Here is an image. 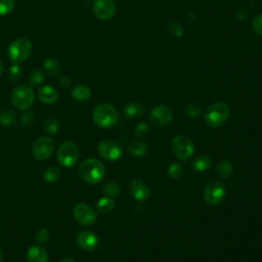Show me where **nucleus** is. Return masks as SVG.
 I'll list each match as a JSON object with an SVG mask.
<instances>
[{"label": "nucleus", "instance_id": "f257e3e1", "mask_svg": "<svg viewBox=\"0 0 262 262\" xmlns=\"http://www.w3.org/2000/svg\"><path fill=\"white\" fill-rule=\"evenodd\" d=\"M79 176L86 184L98 185L106 176L105 165L95 158L85 159L79 166Z\"/></svg>", "mask_w": 262, "mask_h": 262}, {"label": "nucleus", "instance_id": "f03ea898", "mask_svg": "<svg viewBox=\"0 0 262 262\" xmlns=\"http://www.w3.org/2000/svg\"><path fill=\"white\" fill-rule=\"evenodd\" d=\"M94 122L101 128H111L119 121V113L110 104H101L93 112Z\"/></svg>", "mask_w": 262, "mask_h": 262}, {"label": "nucleus", "instance_id": "7ed1b4c3", "mask_svg": "<svg viewBox=\"0 0 262 262\" xmlns=\"http://www.w3.org/2000/svg\"><path fill=\"white\" fill-rule=\"evenodd\" d=\"M230 109L224 103H215L209 106L204 113V120L213 128L222 126L229 118Z\"/></svg>", "mask_w": 262, "mask_h": 262}, {"label": "nucleus", "instance_id": "20e7f679", "mask_svg": "<svg viewBox=\"0 0 262 262\" xmlns=\"http://www.w3.org/2000/svg\"><path fill=\"white\" fill-rule=\"evenodd\" d=\"M12 104L19 110L25 111L30 109L35 101L34 92L30 86L19 85L15 87L11 95Z\"/></svg>", "mask_w": 262, "mask_h": 262}, {"label": "nucleus", "instance_id": "39448f33", "mask_svg": "<svg viewBox=\"0 0 262 262\" xmlns=\"http://www.w3.org/2000/svg\"><path fill=\"white\" fill-rule=\"evenodd\" d=\"M32 49L33 45L30 40L26 38H19L11 43L8 54L10 60L14 64H21L31 55Z\"/></svg>", "mask_w": 262, "mask_h": 262}, {"label": "nucleus", "instance_id": "423d86ee", "mask_svg": "<svg viewBox=\"0 0 262 262\" xmlns=\"http://www.w3.org/2000/svg\"><path fill=\"white\" fill-rule=\"evenodd\" d=\"M79 149L73 141L63 142L57 151V161L65 168L73 167L79 160Z\"/></svg>", "mask_w": 262, "mask_h": 262}, {"label": "nucleus", "instance_id": "0eeeda50", "mask_svg": "<svg viewBox=\"0 0 262 262\" xmlns=\"http://www.w3.org/2000/svg\"><path fill=\"white\" fill-rule=\"evenodd\" d=\"M171 149L173 154L182 161L190 160L195 153L193 141L185 135H179L174 137L171 142Z\"/></svg>", "mask_w": 262, "mask_h": 262}, {"label": "nucleus", "instance_id": "6e6552de", "mask_svg": "<svg viewBox=\"0 0 262 262\" xmlns=\"http://www.w3.org/2000/svg\"><path fill=\"white\" fill-rule=\"evenodd\" d=\"M73 216L79 225L90 227L96 223L98 219V212L86 204H77L73 209Z\"/></svg>", "mask_w": 262, "mask_h": 262}, {"label": "nucleus", "instance_id": "1a4fd4ad", "mask_svg": "<svg viewBox=\"0 0 262 262\" xmlns=\"http://www.w3.org/2000/svg\"><path fill=\"white\" fill-rule=\"evenodd\" d=\"M55 149V141L49 136H41L37 138L32 148L33 156L38 161H45L53 154Z\"/></svg>", "mask_w": 262, "mask_h": 262}, {"label": "nucleus", "instance_id": "9d476101", "mask_svg": "<svg viewBox=\"0 0 262 262\" xmlns=\"http://www.w3.org/2000/svg\"><path fill=\"white\" fill-rule=\"evenodd\" d=\"M225 198V188L217 181L209 183L204 189V200L210 206H216Z\"/></svg>", "mask_w": 262, "mask_h": 262}, {"label": "nucleus", "instance_id": "9b49d317", "mask_svg": "<svg viewBox=\"0 0 262 262\" xmlns=\"http://www.w3.org/2000/svg\"><path fill=\"white\" fill-rule=\"evenodd\" d=\"M98 152L100 156L110 162H115L121 158L122 149L120 145L112 140H103L98 147Z\"/></svg>", "mask_w": 262, "mask_h": 262}, {"label": "nucleus", "instance_id": "f8f14e48", "mask_svg": "<svg viewBox=\"0 0 262 262\" xmlns=\"http://www.w3.org/2000/svg\"><path fill=\"white\" fill-rule=\"evenodd\" d=\"M173 118V113L170 108L167 106H157L150 113L151 122L158 126L162 127L168 125Z\"/></svg>", "mask_w": 262, "mask_h": 262}, {"label": "nucleus", "instance_id": "ddd939ff", "mask_svg": "<svg viewBox=\"0 0 262 262\" xmlns=\"http://www.w3.org/2000/svg\"><path fill=\"white\" fill-rule=\"evenodd\" d=\"M76 243L78 247L83 251L93 252L98 248L100 244V239L95 232L90 230H83L77 235Z\"/></svg>", "mask_w": 262, "mask_h": 262}, {"label": "nucleus", "instance_id": "4468645a", "mask_svg": "<svg viewBox=\"0 0 262 262\" xmlns=\"http://www.w3.org/2000/svg\"><path fill=\"white\" fill-rule=\"evenodd\" d=\"M93 11L99 19L108 21L115 16L116 5L113 0H95Z\"/></svg>", "mask_w": 262, "mask_h": 262}, {"label": "nucleus", "instance_id": "2eb2a0df", "mask_svg": "<svg viewBox=\"0 0 262 262\" xmlns=\"http://www.w3.org/2000/svg\"><path fill=\"white\" fill-rule=\"evenodd\" d=\"M130 194L134 200L138 202H144L150 198V189L143 182L136 180L130 184Z\"/></svg>", "mask_w": 262, "mask_h": 262}, {"label": "nucleus", "instance_id": "dca6fc26", "mask_svg": "<svg viewBox=\"0 0 262 262\" xmlns=\"http://www.w3.org/2000/svg\"><path fill=\"white\" fill-rule=\"evenodd\" d=\"M27 260L28 262H49L46 250L38 245L31 246L28 249Z\"/></svg>", "mask_w": 262, "mask_h": 262}, {"label": "nucleus", "instance_id": "f3484780", "mask_svg": "<svg viewBox=\"0 0 262 262\" xmlns=\"http://www.w3.org/2000/svg\"><path fill=\"white\" fill-rule=\"evenodd\" d=\"M38 99L45 105H53L59 100V93L52 86L46 85L38 91Z\"/></svg>", "mask_w": 262, "mask_h": 262}, {"label": "nucleus", "instance_id": "a211bd4d", "mask_svg": "<svg viewBox=\"0 0 262 262\" xmlns=\"http://www.w3.org/2000/svg\"><path fill=\"white\" fill-rule=\"evenodd\" d=\"M143 106L140 103L132 102L124 107V116L126 118L132 120L139 118L140 116L143 114Z\"/></svg>", "mask_w": 262, "mask_h": 262}, {"label": "nucleus", "instance_id": "6ab92c4d", "mask_svg": "<svg viewBox=\"0 0 262 262\" xmlns=\"http://www.w3.org/2000/svg\"><path fill=\"white\" fill-rule=\"evenodd\" d=\"M71 96L77 102H85L91 99L92 91L85 85H77L72 90Z\"/></svg>", "mask_w": 262, "mask_h": 262}, {"label": "nucleus", "instance_id": "aec40b11", "mask_svg": "<svg viewBox=\"0 0 262 262\" xmlns=\"http://www.w3.org/2000/svg\"><path fill=\"white\" fill-rule=\"evenodd\" d=\"M18 116L13 110H5L0 113V124L6 127L13 126L17 123Z\"/></svg>", "mask_w": 262, "mask_h": 262}, {"label": "nucleus", "instance_id": "412c9836", "mask_svg": "<svg viewBox=\"0 0 262 262\" xmlns=\"http://www.w3.org/2000/svg\"><path fill=\"white\" fill-rule=\"evenodd\" d=\"M211 159L207 156H200L196 158L192 163L193 170L197 172H204L211 167Z\"/></svg>", "mask_w": 262, "mask_h": 262}, {"label": "nucleus", "instance_id": "4be33fe9", "mask_svg": "<svg viewBox=\"0 0 262 262\" xmlns=\"http://www.w3.org/2000/svg\"><path fill=\"white\" fill-rule=\"evenodd\" d=\"M128 153L134 157H142L148 153V147L142 141H133L128 145Z\"/></svg>", "mask_w": 262, "mask_h": 262}, {"label": "nucleus", "instance_id": "5701e85b", "mask_svg": "<svg viewBox=\"0 0 262 262\" xmlns=\"http://www.w3.org/2000/svg\"><path fill=\"white\" fill-rule=\"evenodd\" d=\"M104 194L107 196V197H110V198H116L118 197L120 194H121V187L118 183L116 182H107L103 185V188H102Z\"/></svg>", "mask_w": 262, "mask_h": 262}, {"label": "nucleus", "instance_id": "b1692460", "mask_svg": "<svg viewBox=\"0 0 262 262\" xmlns=\"http://www.w3.org/2000/svg\"><path fill=\"white\" fill-rule=\"evenodd\" d=\"M115 206V203L110 197H104L99 200L97 203V211L102 214L110 213Z\"/></svg>", "mask_w": 262, "mask_h": 262}, {"label": "nucleus", "instance_id": "393cba45", "mask_svg": "<svg viewBox=\"0 0 262 262\" xmlns=\"http://www.w3.org/2000/svg\"><path fill=\"white\" fill-rule=\"evenodd\" d=\"M232 172H234V167L231 163L227 160H222L217 164L216 173L222 179H228L231 177Z\"/></svg>", "mask_w": 262, "mask_h": 262}, {"label": "nucleus", "instance_id": "a878e982", "mask_svg": "<svg viewBox=\"0 0 262 262\" xmlns=\"http://www.w3.org/2000/svg\"><path fill=\"white\" fill-rule=\"evenodd\" d=\"M43 68H44L45 72L47 74H49L50 76H57L62 71L61 64L53 59L46 60L43 64Z\"/></svg>", "mask_w": 262, "mask_h": 262}, {"label": "nucleus", "instance_id": "bb28decb", "mask_svg": "<svg viewBox=\"0 0 262 262\" xmlns=\"http://www.w3.org/2000/svg\"><path fill=\"white\" fill-rule=\"evenodd\" d=\"M167 173H168V177L170 179H172V180H180L183 177V174H184V167H183L182 164L174 162V163H172L168 167Z\"/></svg>", "mask_w": 262, "mask_h": 262}, {"label": "nucleus", "instance_id": "cd10ccee", "mask_svg": "<svg viewBox=\"0 0 262 262\" xmlns=\"http://www.w3.org/2000/svg\"><path fill=\"white\" fill-rule=\"evenodd\" d=\"M60 177H61V170H60V168L54 167V166L47 168V169L44 171V174H43V178H44L45 182L50 183V184L55 183L57 180L60 179Z\"/></svg>", "mask_w": 262, "mask_h": 262}, {"label": "nucleus", "instance_id": "c85d7f7f", "mask_svg": "<svg viewBox=\"0 0 262 262\" xmlns=\"http://www.w3.org/2000/svg\"><path fill=\"white\" fill-rule=\"evenodd\" d=\"M44 130L47 134L54 135L60 130V123L54 117H49L44 121Z\"/></svg>", "mask_w": 262, "mask_h": 262}, {"label": "nucleus", "instance_id": "c756f323", "mask_svg": "<svg viewBox=\"0 0 262 262\" xmlns=\"http://www.w3.org/2000/svg\"><path fill=\"white\" fill-rule=\"evenodd\" d=\"M15 0H0V17L10 15L15 9Z\"/></svg>", "mask_w": 262, "mask_h": 262}, {"label": "nucleus", "instance_id": "7c9ffc66", "mask_svg": "<svg viewBox=\"0 0 262 262\" xmlns=\"http://www.w3.org/2000/svg\"><path fill=\"white\" fill-rule=\"evenodd\" d=\"M185 113L189 116L190 118L196 119V118L199 117V116H200L201 113H202V107H201L199 104L191 103V104H189V105L186 107Z\"/></svg>", "mask_w": 262, "mask_h": 262}, {"label": "nucleus", "instance_id": "2f4dec72", "mask_svg": "<svg viewBox=\"0 0 262 262\" xmlns=\"http://www.w3.org/2000/svg\"><path fill=\"white\" fill-rule=\"evenodd\" d=\"M29 82L33 86H39L44 82V74L40 70H33L29 76Z\"/></svg>", "mask_w": 262, "mask_h": 262}, {"label": "nucleus", "instance_id": "473e14b6", "mask_svg": "<svg viewBox=\"0 0 262 262\" xmlns=\"http://www.w3.org/2000/svg\"><path fill=\"white\" fill-rule=\"evenodd\" d=\"M22 68L19 66V64H14L9 71V78L12 82H18L22 78Z\"/></svg>", "mask_w": 262, "mask_h": 262}, {"label": "nucleus", "instance_id": "72a5a7b5", "mask_svg": "<svg viewBox=\"0 0 262 262\" xmlns=\"http://www.w3.org/2000/svg\"><path fill=\"white\" fill-rule=\"evenodd\" d=\"M34 120H35L34 114L32 112H30V111H27V112H25L22 115L21 124L23 126H29V125H31L34 122Z\"/></svg>", "mask_w": 262, "mask_h": 262}, {"label": "nucleus", "instance_id": "f704fd0d", "mask_svg": "<svg viewBox=\"0 0 262 262\" xmlns=\"http://www.w3.org/2000/svg\"><path fill=\"white\" fill-rule=\"evenodd\" d=\"M50 236H49V231L46 228H40L37 232H36V241L38 243L44 244L46 242H48Z\"/></svg>", "mask_w": 262, "mask_h": 262}, {"label": "nucleus", "instance_id": "c9c22d12", "mask_svg": "<svg viewBox=\"0 0 262 262\" xmlns=\"http://www.w3.org/2000/svg\"><path fill=\"white\" fill-rule=\"evenodd\" d=\"M252 27H253L254 32L257 35L262 36V15L255 17V19L253 20V23H252Z\"/></svg>", "mask_w": 262, "mask_h": 262}, {"label": "nucleus", "instance_id": "e433bc0d", "mask_svg": "<svg viewBox=\"0 0 262 262\" xmlns=\"http://www.w3.org/2000/svg\"><path fill=\"white\" fill-rule=\"evenodd\" d=\"M134 132L137 136H144L147 135L149 132H150V127L148 124L145 123H139L135 129H134Z\"/></svg>", "mask_w": 262, "mask_h": 262}, {"label": "nucleus", "instance_id": "4c0bfd02", "mask_svg": "<svg viewBox=\"0 0 262 262\" xmlns=\"http://www.w3.org/2000/svg\"><path fill=\"white\" fill-rule=\"evenodd\" d=\"M60 85L62 87H69L70 84H71V80L69 77H66V76H63L60 78Z\"/></svg>", "mask_w": 262, "mask_h": 262}, {"label": "nucleus", "instance_id": "58836bf2", "mask_svg": "<svg viewBox=\"0 0 262 262\" xmlns=\"http://www.w3.org/2000/svg\"><path fill=\"white\" fill-rule=\"evenodd\" d=\"M60 262H76L74 259H72V258H63Z\"/></svg>", "mask_w": 262, "mask_h": 262}, {"label": "nucleus", "instance_id": "ea45409f", "mask_svg": "<svg viewBox=\"0 0 262 262\" xmlns=\"http://www.w3.org/2000/svg\"><path fill=\"white\" fill-rule=\"evenodd\" d=\"M4 71H5V69H4V65H3L2 62H0V76H2V75L4 74Z\"/></svg>", "mask_w": 262, "mask_h": 262}, {"label": "nucleus", "instance_id": "a19ab883", "mask_svg": "<svg viewBox=\"0 0 262 262\" xmlns=\"http://www.w3.org/2000/svg\"><path fill=\"white\" fill-rule=\"evenodd\" d=\"M3 258H4V255H3L2 249H0V262H3Z\"/></svg>", "mask_w": 262, "mask_h": 262}]
</instances>
